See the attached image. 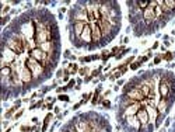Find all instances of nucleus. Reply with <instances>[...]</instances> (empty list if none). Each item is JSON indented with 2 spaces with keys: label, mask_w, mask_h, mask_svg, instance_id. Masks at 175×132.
<instances>
[{
  "label": "nucleus",
  "mask_w": 175,
  "mask_h": 132,
  "mask_svg": "<svg viewBox=\"0 0 175 132\" xmlns=\"http://www.w3.org/2000/svg\"><path fill=\"white\" fill-rule=\"evenodd\" d=\"M31 58L38 61L39 63H44L45 61L48 59V54L44 52L41 48H32V49H31Z\"/></svg>",
  "instance_id": "nucleus-5"
},
{
  "label": "nucleus",
  "mask_w": 175,
  "mask_h": 132,
  "mask_svg": "<svg viewBox=\"0 0 175 132\" xmlns=\"http://www.w3.org/2000/svg\"><path fill=\"white\" fill-rule=\"evenodd\" d=\"M73 21L74 23H84L86 24L88 20V14H87V8H78L73 14Z\"/></svg>",
  "instance_id": "nucleus-4"
},
{
  "label": "nucleus",
  "mask_w": 175,
  "mask_h": 132,
  "mask_svg": "<svg viewBox=\"0 0 175 132\" xmlns=\"http://www.w3.org/2000/svg\"><path fill=\"white\" fill-rule=\"evenodd\" d=\"M137 89L142 91V94L144 96V97H147V96L151 93V84L150 83H147V82H143L142 84H139Z\"/></svg>",
  "instance_id": "nucleus-13"
},
{
  "label": "nucleus",
  "mask_w": 175,
  "mask_h": 132,
  "mask_svg": "<svg viewBox=\"0 0 175 132\" xmlns=\"http://www.w3.org/2000/svg\"><path fill=\"white\" fill-rule=\"evenodd\" d=\"M84 27H86V24H84V23H74V24H73L74 34H76V35H81Z\"/></svg>",
  "instance_id": "nucleus-16"
},
{
  "label": "nucleus",
  "mask_w": 175,
  "mask_h": 132,
  "mask_svg": "<svg viewBox=\"0 0 175 132\" xmlns=\"http://www.w3.org/2000/svg\"><path fill=\"white\" fill-rule=\"evenodd\" d=\"M160 94H161L163 99H165V97L170 94V84H168L167 79H163V82L160 84Z\"/></svg>",
  "instance_id": "nucleus-12"
},
{
  "label": "nucleus",
  "mask_w": 175,
  "mask_h": 132,
  "mask_svg": "<svg viewBox=\"0 0 175 132\" xmlns=\"http://www.w3.org/2000/svg\"><path fill=\"white\" fill-rule=\"evenodd\" d=\"M8 20H10V17H4L3 21H2V24H3V25H4V24H7V21H8Z\"/></svg>",
  "instance_id": "nucleus-27"
},
{
  "label": "nucleus",
  "mask_w": 175,
  "mask_h": 132,
  "mask_svg": "<svg viewBox=\"0 0 175 132\" xmlns=\"http://www.w3.org/2000/svg\"><path fill=\"white\" fill-rule=\"evenodd\" d=\"M100 72H101V69H97V70H94V72H93V74H91V76H97V74L100 73Z\"/></svg>",
  "instance_id": "nucleus-28"
},
{
  "label": "nucleus",
  "mask_w": 175,
  "mask_h": 132,
  "mask_svg": "<svg viewBox=\"0 0 175 132\" xmlns=\"http://www.w3.org/2000/svg\"><path fill=\"white\" fill-rule=\"evenodd\" d=\"M52 118V114H48L46 115V118H45V122H44V128H42V131H46V128H48V122H49V120Z\"/></svg>",
  "instance_id": "nucleus-20"
},
{
  "label": "nucleus",
  "mask_w": 175,
  "mask_h": 132,
  "mask_svg": "<svg viewBox=\"0 0 175 132\" xmlns=\"http://www.w3.org/2000/svg\"><path fill=\"white\" fill-rule=\"evenodd\" d=\"M163 58H164V59H167V61H171V59L174 58V55H172V52H167V54L164 55Z\"/></svg>",
  "instance_id": "nucleus-21"
},
{
  "label": "nucleus",
  "mask_w": 175,
  "mask_h": 132,
  "mask_svg": "<svg viewBox=\"0 0 175 132\" xmlns=\"http://www.w3.org/2000/svg\"><path fill=\"white\" fill-rule=\"evenodd\" d=\"M143 18L150 24V23H153V21L157 18L155 17V11H154V7H151V6H149V7L146 8V10H143Z\"/></svg>",
  "instance_id": "nucleus-8"
},
{
  "label": "nucleus",
  "mask_w": 175,
  "mask_h": 132,
  "mask_svg": "<svg viewBox=\"0 0 175 132\" xmlns=\"http://www.w3.org/2000/svg\"><path fill=\"white\" fill-rule=\"evenodd\" d=\"M27 68L31 70V73H32L34 77H38V76H41V74L45 72V68H44V66L38 62V61H35V59H32V58H29L28 61H27Z\"/></svg>",
  "instance_id": "nucleus-1"
},
{
  "label": "nucleus",
  "mask_w": 175,
  "mask_h": 132,
  "mask_svg": "<svg viewBox=\"0 0 175 132\" xmlns=\"http://www.w3.org/2000/svg\"><path fill=\"white\" fill-rule=\"evenodd\" d=\"M70 69H72V73H76V72H77V65H76V63H72V65H70Z\"/></svg>",
  "instance_id": "nucleus-23"
},
{
  "label": "nucleus",
  "mask_w": 175,
  "mask_h": 132,
  "mask_svg": "<svg viewBox=\"0 0 175 132\" xmlns=\"http://www.w3.org/2000/svg\"><path fill=\"white\" fill-rule=\"evenodd\" d=\"M87 72H88V68H83V69H80V74H86Z\"/></svg>",
  "instance_id": "nucleus-26"
},
{
  "label": "nucleus",
  "mask_w": 175,
  "mask_h": 132,
  "mask_svg": "<svg viewBox=\"0 0 175 132\" xmlns=\"http://www.w3.org/2000/svg\"><path fill=\"white\" fill-rule=\"evenodd\" d=\"M59 100H62V101H69V97L65 94H62V96H59Z\"/></svg>",
  "instance_id": "nucleus-25"
},
{
  "label": "nucleus",
  "mask_w": 175,
  "mask_h": 132,
  "mask_svg": "<svg viewBox=\"0 0 175 132\" xmlns=\"http://www.w3.org/2000/svg\"><path fill=\"white\" fill-rule=\"evenodd\" d=\"M20 76H21V80L23 83H31L32 82V73H31V70L27 68V66H21L20 68Z\"/></svg>",
  "instance_id": "nucleus-7"
},
{
  "label": "nucleus",
  "mask_w": 175,
  "mask_h": 132,
  "mask_svg": "<svg viewBox=\"0 0 175 132\" xmlns=\"http://www.w3.org/2000/svg\"><path fill=\"white\" fill-rule=\"evenodd\" d=\"M18 105H20V103H17V104H16V107H13V108H10V110H8V111H7V112H6V117H7V118H8V117H11V115H13V114H14V111H16L17 108H18Z\"/></svg>",
  "instance_id": "nucleus-18"
},
{
  "label": "nucleus",
  "mask_w": 175,
  "mask_h": 132,
  "mask_svg": "<svg viewBox=\"0 0 175 132\" xmlns=\"http://www.w3.org/2000/svg\"><path fill=\"white\" fill-rule=\"evenodd\" d=\"M91 34H93V42H100L102 38V31L100 30L97 23H91Z\"/></svg>",
  "instance_id": "nucleus-9"
},
{
  "label": "nucleus",
  "mask_w": 175,
  "mask_h": 132,
  "mask_svg": "<svg viewBox=\"0 0 175 132\" xmlns=\"http://www.w3.org/2000/svg\"><path fill=\"white\" fill-rule=\"evenodd\" d=\"M126 94H127V97H129V99L133 100V101H136V103H140V101H143V100H144V96L142 94V91L139 90L137 87H134V89L129 90Z\"/></svg>",
  "instance_id": "nucleus-6"
},
{
  "label": "nucleus",
  "mask_w": 175,
  "mask_h": 132,
  "mask_svg": "<svg viewBox=\"0 0 175 132\" xmlns=\"http://www.w3.org/2000/svg\"><path fill=\"white\" fill-rule=\"evenodd\" d=\"M147 112H149V115L151 117V120H154V117L157 115V111H155L153 107H149V108H147Z\"/></svg>",
  "instance_id": "nucleus-19"
},
{
  "label": "nucleus",
  "mask_w": 175,
  "mask_h": 132,
  "mask_svg": "<svg viewBox=\"0 0 175 132\" xmlns=\"http://www.w3.org/2000/svg\"><path fill=\"white\" fill-rule=\"evenodd\" d=\"M127 124L130 125V127H133V128H136V129L140 128V121L137 120V117H134V115L127 117Z\"/></svg>",
  "instance_id": "nucleus-15"
},
{
  "label": "nucleus",
  "mask_w": 175,
  "mask_h": 132,
  "mask_svg": "<svg viewBox=\"0 0 175 132\" xmlns=\"http://www.w3.org/2000/svg\"><path fill=\"white\" fill-rule=\"evenodd\" d=\"M69 132H77V131H69Z\"/></svg>",
  "instance_id": "nucleus-36"
},
{
  "label": "nucleus",
  "mask_w": 175,
  "mask_h": 132,
  "mask_svg": "<svg viewBox=\"0 0 175 132\" xmlns=\"http://www.w3.org/2000/svg\"><path fill=\"white\" fill-rule=\"evenodd\" d=\"M8 10H10V7H8V6H6V7H3V14H6V13H7Z\"/></svg>",
  "instance_id": "nucleus-29"
},
{
  "label": "nucleus",
  "mask_w": 175,
  "mask_h": 132,
  "mask_svg": "<svg viewBox=\"0 0 175 132\" xmlns=\"http://www.w3.org/2000/svg\"><path fill=\"white\" fill-rule=\"evenodd\" d=\"M21 131H23V132H25V131H29V128H28V127H21Z\"/></svg>",
  "instance_id": "nucleus-32"
},
{
  "label": "nucleus",
  "mask_w": 175,
  "mask_h": 132,
  "mask_svg": "<svg viewBox=\"0 0 175 132\" xmlns=\"http://www.w3.org/2000/svg\"><path fill=\"white\" fill-rule=\"evenodd\" d=\"M80 38H81V41L86 42V44H88V42L93 41V34H91V25L90 24H86V27H84V30H83Z\"/></svg>",
  "instance_id": "nucleus-10"
},
{
  "label": "nucleus",
  "mask_w": 175,
  "mask_h": 132,
  "mask_svg": "<svg viewBox=\"0 0 175 132\" xmlns=\"http://www.w3.org/2000/svg\"><path fill=\"white\" fill-rule=\"evenodd\" d=\"M136 117H137V120L140 121V124L146 125L147 122H149V112H147L146 108H140L137 111V114H136Z\"/></svg>",
  "instance_id": "nucleus-11"
},
{
  "label": "nucleus",
  "mask_w": 175,
  "mask_h": 132,
  "mask_svg": "<svg viewBox=\"0 0 175 132\" xmlns=\"http://www.w3.org/2000/svg\"><path fill=\"white\" fill-rule=\"evenodd\" d=\"M167 100H165V99H163V100H161V101H160V103H158V111L160 112H164V111H165V110H167Z\"/></svg>",
  "instance_id": "nucleus-17"
},
{
  "label": "nucleus",
  "mask_w": 175,
  "mask_h": 132,
  "mask_svg": "<svg viewBox=\"0 0 175 132\" xmlns=\"http://www.w3.org/2000/svg\"><path fill=\"white\" fill-rule=\"evenodd\" d=\"M97 24L100 27V30L102 31V35H111L112 34V37H114V34H116V31H114V24L109 23L108 20L101 18V20L97 21Z\"/></svg>",
  "instance_id": "nucleus-2"
},
{
  "label": "nucleus",
  "mask_w": 175,
  "mask_h": 132,
  "mask_svg": "<svg viewBox=\"0 0 175 132\" xmlns=\"http://www.w3.org/2000/svg\"><path fill=\"white\" fill-rule=\"evenodd\" d=\"M21 115H23V111H18V112L16 114V118H20Z\"/></svg>",
  "instance_id": "nucleus-31"
},
{
  "label": "nucleus",
  "mask_w": 175,
  "mask_h": 132,
  "mask_svg": "<svg viewBox=\"0 0 175 132\" xmlns=\"http://www.w3.org/2000/svg\"><path fill=\"white\" fill-rule=\"evenodd\" d=\"M154 63H155V65H157V63H160V58H155L154 59Z\"/></svg>",
  "instance_id": "nucleus-34"
},
{
  "label": "nucleus",
  "mask_w": 175,
  "mask_h": 132,
  "mask_svg": "<svg viewBox=\"0 0 175 132\" xmlns=\"http://www.w3.org/2000/svg\"><path fill=\"white\" fill-rule=\"evenodd\" d=\"M88 132H97V131H94V129H90V131Z\"/></svg>",
  "instance_id": "nucleus-35"
},
{
  "label": "nucleus",
  "mask_w": 175,
  "mask_h": 132,
  "mask_svg": "<svg viewBox=\"0 0 175 132\" xmlns=\"http://www.w3.org/2000/svg\"><path fill=\"white\" fill-rule=\"evenodd\" d=\"M14 59H16V52L10 49L7 45H4V48H3V59H2V68H3V66H8L7 63H11Z\"/></svg>",
  "instance_id": "nucleus-3"
},
{
  "label": "nucleus",
  "mask_w": 175,
  "mask_h": 132,
  "mask_svg": "<svg viewBox=\"0 0 175 132\" xmlns=\"http://www.w3.org/2000/svg\"><path fill=\"white\" fill-rule=\"evenodd\" d=\"M73 84H74V82H73V80H70V82H69V84H67V86H66V87H67V89H70V87L73 86Z\"/></svg>",
  "instance_id": "nucleus-30"
},
{
  "label": "nucleus",
  "mask_w": 175,
  "mask_h": 132,
  "mask_svg": "<svg viewBox=\"0 0 175 132\" xmlns=\"http://www.w3.org/2000/svg\"><path fill=\"white\" fill-rule=\"evenodd\" d=\"M104 105H105V107H109V105H111L109 101H104Z\"/></svg>",
  "instance_id": "nucleus-33"
},
{
  "label": "nucleus",
  "mask_w": 175,
  "mask_h": 132,
  "mask_svg": "<svg viewBox=\"0 0 175 132\" xmlns=\"http://www.w3.org/2000/svg\"><path fill=\"white\" fill-rule=\"evenodd\" d=\"M98 94H100V89H98V90H97V91H95V96H94V99H93V104H95V103H97Z\"/></svg>",
  "instance_id": "nucleus-24"
},
{
  "label": "nucleus",
  "mask_w": 175,
  "mask_h": 132,
  "mask_svg": "<svg viewBox=\"0 0 175 132\" xmlns=\"http://www.w3.org/2000/svg\"><path fill=\"white\" fill-rule=\"evenodd\" d=\"M140 110V104L139 103H134L132 104V105H129V107L125 110V114H126L127 117H130V115H134V114H137V111Z\"/></svg>",
  "instance_id": "nucleus-14"
},
{
  "label": "nucleus",
  "mask_w": 175,
  "mask_h": 132,
  "mask_svg": "<svg viewBox=\"0 0 175 132\" xmlns=\"http://www.w3.org/2000/svg\"><path fill=\"white\" fill-rule=\"evenodd\" d=\"M140 65H142V62H133V63H132V65H130V69H137V68H139V66H140Z\"/></svg>",
  "instance_id": "nucleus-22"
}]
</instances>
